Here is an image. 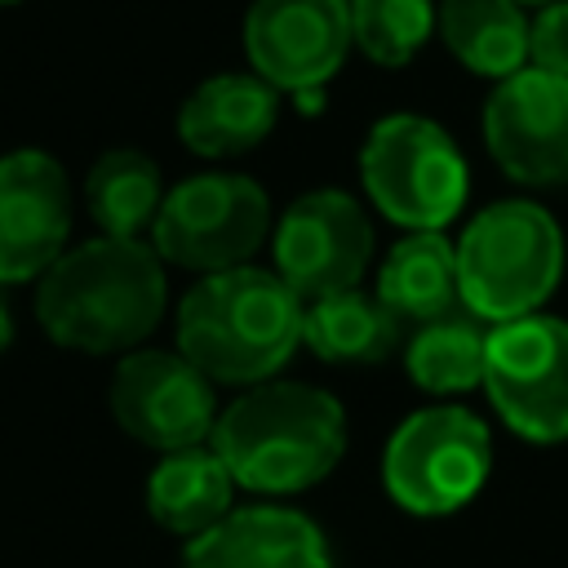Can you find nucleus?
<instances>
[{"mask_svg":"<svg viewBox=\"0 0 568 568\" xmlns=\"http://www.w3.org/2000/svg\"><path fill=\"white\" fill-rule=\"evenodd\" d=\"M484 390L501 422L532 439H568V320L519 315L488 333Z\"/></svg>","mask_w":568,"mask_h":568,"instance_id":"8","label":"nucleus"},{"mask_svg":"<svg viewBox=\"0 0 568 568\" xmlns=\"http://www.w3.org/2000/svg\"><path fill=\"white\" fill-rule=\"evenodd\" d=\"M515 4H537L541 9V4H555V0H515Z\"/></svg>","mask_w":568,"mask_h":568,"instance_id":"25","label":"nucleus"},{"mask_svg":"<svg viewBox=\"0 0 568 568\" xmlns=\"http://www.w3.org/2000/svg\"><path fill=\"white\" fill-rule=\"evenodd\" d=\"M280 115V89H271L262 75H213L191 89V98L178 111V138L186 151L204 160L253 151Z\"/></svg>","mask_w":568,"mask_h":568,"instance_id":"15","label":"nucleus"},{"mask_svg":"<svg viewBox=\"0 0 568 568\" xmlns=\"http://www.w3.org/2000/svg\"><path fill=\"white\" fill-rule=\"evenodd\" d=\"M164 266L142 240L98 235L67 248L36 288L40 328L71 351H138L164 315Z\"/></svg>","mask_w":568,"mask_h":568,"instance_id":"1","label":"nucleus"},{"mask_svg":"<svg viewBox=\"0 0 568 568\" xmlns=\"http://www.w3.org/2000/svg\"><path fill=\"white\" fill-rule=\"evenodd\" d=\"M302 346L328 364H382L399 346V320L377 293H333L302 311Z\"/></svg>","mask_w":568,"mask_h":568,"instance_id":"18","label":"nucleus"},{"mask_svg":"<svg viewBox=\"0 0 568 568\" xmlns=\"http://www.w3.org/2000/svg\"><path fill=\"white\" fill-rule=\"evenodd\" d=\"M271 253L275 275L302 302H320L359 288V275L373 257V222L359 200L337 186L306 191L284 209L271 235Z\"/></svg>","mask_w":568,"mask_h":568,"instance_id":"9","label":"nucleus"},{"mask_svg":"<svg viewBox=\"0 0 568 568\" xmlns=\"http://www.w3.org/2000/svg\"><path fill=\"white\" fill-rule=\"evenodd\" d=\"M528 67L568 75V0L541 4L528 22Z\"/></svg>","mask_w":568,"mask_h":568,"instance_id":"23","label":"nucleus"},{"mask_svg":"<svg viewBox=\"0 0 568 568\" xmlns=\"http://www.w3.org/2000/svg\"><path fill=\"white\" fill-rule=\"evenodd\" d=\"M271 231L266 191L244 173H200L164 191L151 222V248L160 262L217 275L244 266Z\"/></svg>","mask_w":568,"mask_h":568,"instance_id":"7","label":"nucleus"},{"mask_svg":"<svg viewBox=\"0 0 568 568\" xmlns=\"http://www.w3.org/2000/svg\"><path fill=\"white\" fill-rule=\"evenodd\" d=\"M84 204H89V217L98 222L102 235L138 240L164 204L155 160L146 151H129V146L106 151L84 178Z\"/></svg>","mask_w":568,"mask_h":568,"instance_id":"20","label":"nucleus"},{"mask_svg":"<svg viewBox=\"0 0 568 568\" xmlns=\"http://www.w3.org/2000/svg\"><path fill=\"white\" fill-rule=\"evenodd\" d=\"M346 4H351V40L377 67H404L435 27L430 0H346Z\"/></svg>","mask_w":568,"mask_h":568,"instance_id":"22","label":"nucleus"},{"mask_svg":"<svg viewBox=\"0 0 568 568\" xmlns=\"http://www.w3.org/2000/svg\"><path fill=\"white\" fill-rule=\"evenodd\" d=\"M71 235V186L49 151L0 155V284L40 280Z\"/></svg>","mask_w":568,"mask_h":568,"instance_id":"13","label":"nucleus"},{"mask_svg":"<svg viewBox=\"0 0 568 568\" xmlns=\"http://www.w3.org/2000/svg\"><path fill=\"white\" fill-rule=\"evenodd\" d=\"M484 146L524 186L568 182V75L524 67L484 102Z\"/></svg>","mask_w":568,"mask_h":568,"instance_id":"11","label":"nucleus"},{"mask_svg":"<svg viewBox=\"0 0 568 568\" xmlns=\"http://www.w3.org/2000/svg\"><path fill=\"white\" fill-rule=\"evenodd\" d=\"M302 297L275 271H217L182 297L178 351L213 386H257L302 346Z\"/></svg>","mask_w":568,"mask_h":568,"instance_id":"3","label":"nucleus"},{"mask_svg":"<svg viewBox=\"0 0 568 568\" xmlns=\"http://www.w3.org/2000/svg\"><path fill=\"white\" fill-rule=\"evenodd\" d=\"M439 31L448 53L475 75L506 80L528 67V18L515 0H444Z\"/></svg>","mask_w":568,"mask_h":568,"instance_id":"19","label":"nucleus"},{"mask_svg":"<svg viewBox=\"0 0 568 568\" xmlns=\"http://www.w3.org/2000/svg\"><path fill=\"white\" fill-rule=\"evenodd\" d=\"M0 4H13V0H0Z\"/></svg>","mask_w":568,"mask_h":568,"instance_id":"26","label":"nucleus"},{"mask_svg":"<svg viewBox=\"0 0 568 568\" xmlns=\"http://www.w3.org/2000/svg\"><path fill=\"white\" fill-rule=\"evenodd\" d=\"M377 302L399 324H430L457 315V244H448L444 231H408L399 244H390L377 271Z\"/></svg>","mask_w":568,"mask_h":568,"instance_id":"16","label":"nucleus"},{"mask_svg":"<svg viewBox=\"0 0 568 568\" xmlns=\"http://www.w3.org/2000/svg\"><path fill=\"white\" fill-rule=\"evenodd\" d=\"M359 182L382 217L408 231H439L466 204V160L426 115H386L359 146Z\"/></svg>","mask_w":568,"mask_h":568,"instance_id":"5","label":"nucleus"},{"mask_svg":"<svg viewBox=\"0 0 568 568\" xmlns=\"http://www.w3.org/2000/svg\"><path fill=\"white\" fill-rule=\"evenodd\" d=\"M213 453L248 493H302L342 462L346 413L311 382H257L217 413Z\"/></svg>","mask_w":568,"mask_h":568,"instance_id":"2","label":"nucleus"},{"mask_svg":"<svg viewBox=\"0 0 568 568\" xmlns=\"http://www.w3.org/2000/svg\"><path fill=\"white\" fill-rule=\"evenodd\" d=\"M13 342V315H9V302H4V284H0V351Z\"/></svg>","mask_w":568,"mask_h":568,"instance_id":"24","label":"nucleus"},{"mask_svg":"<svg viewBox=\"0 0 568 568\" xmlns=\"http://www.w3.org/2000/svg\"><path fill=\"white\" fill-rule=\"evenodd\" d=\"M493 470L488 426L462 404L408 413L382 453V484L408 515H453Z\"/></svg>","mask_w":568,"mask_h":568,"instance_id":"6","label":"nucleus"},{"mask_svg":"<svg viewBox=\"0 0 568 568\" xmlns=\"http://www.w3.org/2000/svg\"><path fill=\"white\" fill-rule=\"evenodd\" d=\"M244 53L271 89H320L351 53L346 0H253L244 13Z\"/></svg>","mask_w":568,"mask_h":568,"instance_id":"12","label":"nucleus"},{"mask_svg":"<svg viewBox=\"0 0 568 568\" xmlns=\"http://www.w3.org/2000/svg\"><path fill=\"white\" fill-rule=\"evenodd\" d=\"M231 470L222 466V457L213 448H182V453H164V462L151 470L146 479V510L160 528L178 532V537H200L213 524H222L231 515Z\"/></svg>","mask_w":568,"mask_h":568,"instance_id":"17","label":"nucleus"},{"mask_svg":"<svg viewBox=\"0 0 568 568\" xmlns=\"http://www.w3.org/2000/svg\"><path fill=\"white\" fill-rule=\"evenodd\" d=\"M484 355H488V333L466 315H444V320L417 324L404 351V364L422 390L462 395L470 386H484Z\"/></svg>","mask_w":568,"mask_h":568,"instance_id":"21","label":"nucleus"},{"mask_svg":"<svg viewBox=\"0 0 568 568\" xmlns=\"http://www.w3.org/2000/svg\"><path fill=\"white\" fill-rule=\"evenodd\" d=\"M564 275V235L532 200L488 204L457 240L462 306L479 320L506 324L537 315Z\"/></svg>","mask_w":568,"mask_h":568,"instance_id":"4","label":"nucleus"},{"mask_svg":"<svg viewBox=\"0 0 568 568\" xmlns=\"http://www.w3.org/2000/svg\"><path fill=\"white\" fill-rule=\"evenodd\" d=\"M182 568H333L328 537L302 510L244 506L200 532Z\"/></svg>","mask_w":568,"mask_h":568,"instance_id":"14","label":"nucleus"},{"mask_svg":"<svg viewBox=\"0 0 568 568\" xmlns=\"http://www.w3.org/2000/svg\"><path fill=\"white\" fill-rule=\"evenodd\" d=\"M111 413L146 448L182 453L213 435V382L182 351H129L111 377Z\"/></svg>","mask_w":568,"mask_h":568,"instance_id":"10","label":"nucleus"}]
</instances>
